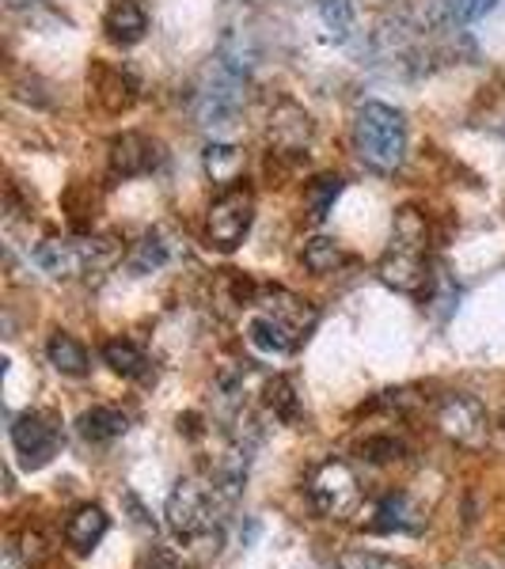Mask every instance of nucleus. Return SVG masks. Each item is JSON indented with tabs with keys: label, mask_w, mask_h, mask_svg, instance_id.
<instances>
[{
	"label": "nucleus",
	"mask_w": 505,
	"mask_h": 569,
	"mask_svg": "<svg viewBox=\"0 0 505 569\" xmlns=\"http://www.w3.org/2000/svg\"><path fill=\"white\" fill-rule=\"evenodd\" d=\"M243 99H248V61L232 58L228 50H220L213 58V65L205 68L202 84L194 96V122L205 134H228L240 122Z\"/></svg>",
	"instance_id": "f257e3e1"
},
{
	"label": "nucleus",
	"mask_w": 505,
	"mask_h": 569,
	"mask_svg": "<svg viewBox=\"0 0 505 569\" xmlns=\"http://www.w3.org/2000/svg\"><path fill=\"white\" fill-rule=\"evenodd\" d=\"M354 149L373 172H400L407 160V118L388 103H362L354 114Z\"/></svg>",
	"instance_id": "f03ea898"
},
{
	"label": "nucleus",
	"mask_w": 505,
	"mask_h": 569,
	"mask_svg": "<svg viewBox=\"0 0 505 569\" xmlns=\"http://www.w3.org/2000/svg\"><path fill=\"white\" fill-rule=\"evenodd\" d=\"M426 220L418 210H400L392 232V248L380 258V281L400 292H422L426 289Z\"/></svg>",
	"instance_id": "7ed1b4c3"
},
{
	"label": "nucleus",
	"mask_w": 505,
	"mask_h": 569,
	"mask_svg": "<svg viewBox=\"0 0 505 569\" xmlns=\"http://www.w3.org/2000/svg\"><path fill=\"white\" fill-rule=\"evenodd\" d=\"M270 304L274 307H263V312H255L248 319V342L255 345L258 353H266V357H286V353H293L296 342L308 334L312 312L304 315L301 300L286 296V292H278Z\"/></svg>",
	"instance_id": "20e7f679"
},
{
	"label": "nucleus",
	"mask_w": 505,
	"mask_h": 569,
	"mask_svg": "<svg viewBox=\"0 0 505 569\" xmlns=\"http://www.w3.org/2000/svg\"><path fill=\"white\" fill-rule=\"evenodd\" d=\"M308 497L324 517L342 520L350 513H357L362 505V479L354 475V467L342 459H327L312 471L308 479Z\"/></svg>",
	"instance_id": "39448f33"
},
{
	"label": "nucleus",
	"mask_w": 505,
	"mask_h": 569,
	"mask_svg": "<svg viewBox=\"0 0 505 569\" xmlns=\"http://www.w3.org/2000/svg\"><path fill=\"white\" fill-rule=\"evenodd\" d=\"M255 220V198L243 187H228L205 213V236L217 251H236L251 232Z\"/></svg>",
	"instance_id": "423d86ee"
},
{
	"label": "nucleus",
	"mask_w": 505,
	"mask_h": 569,
	"mask_svg": "<svg viewBox=\"0 0 505 569\" xmlns=\"http://www.w3.org/2000/svg\"><path fill=\"white\" fill-rule=\"evenodd\" d=\"M433 421L438 429L460 448H483L487 437H491V421H487V410L476 395H464V391H453L438 403L433 410Z\"/></svg>",
	"instance_id": "0eeeda50"
},
{
	"label": "nucleus",
	"mask_w": 505,
	"mask_h": 569,
	"mask_svg": "<svg viewBox=\"0 0 505 569\" xmlns=\"http://www.w3.org/2000/svg\"><path fill=\"white\" fill-rule=\"evenodd\" d=\"M213 502H217V490L198 479H182L172 490V497H167V524H172V532L182 535V540H194V535L210 532Z\"/></svg>",
	"instance_id": "6e6552de"
},
{
	"label": "nucleus",
	"mask_w": 505,
	"mask_h": 569,
	"mask_svg": "<svg viewBox=\"0 0 505 569\" xmlns=\"http://www.w3.org/2000/svg\"><path fill=\"white\" fill-rule=\"evenodd\" d=\"M106 258H111V251H103L99 240H46L35 251V263L50 278H80V274L99 270Z\"/></svg>",
	"instance_id": "1a4fd4ad"
},
{
	"label": "nucleus",
	"mask_w": 505,
	"mask_h": 569,
	"mask_svg": "<svg viewBox=\"0 0 505 569\" xmlns=\"http://www.w3.org/2000/svg\"><path fill=\"white\" fill-rule=\"evenodd\" d=\"M12 444H15V456L27 471H38L46 467L53 456H58V444H61V429L50 414L42 410H27L12 421Z\"/></svg>",
	"instance_id": "9d476101"
},
{
	"label": "nucleus",
	"mask_w": 505,
	"mask_h": 569,
	"mask_svg": "<svg viewBox=\"0 0 505 569\" xmlns=\"http://www.w3.org/2000/svg\"><path fill=\"white\" fill-rule=\"evenodd\" d=\"M106 164H111L114 179H137V175L152 172L160 164V144L141 134H122L106 149Z\"/></svg>",
	"instance_id": "9b49d317"
},
{
	"label": "nucleus",
	"mask_w": 505,
	"mask_h": 569,
	"mask_svg": "<svg viewBox=\"0 0 505 569\" xmlns=\"http://www.w3.org/2000/svg\"><path fill=\"white\" fill-rule=\"evenodd\" d=\"M103 30L114 46H137L149 30V15L137 0H111L103 15Z\"/></svg>",
	"instance_id": "f8f14e48"
},
{
	"label": "nucleus",
	"mask_w": 505,
	"mask_h": 569,
	"mask_svg": "<svg viewBox=\"0 0 505 569\" xmlns=\"http://www.w3.org/2000/svg\"><path fill=\"white\" fill-rule=\"evenodd\" d=\"M312 118L293 103H281L278 111L270 114V141L278 144L281 152H301L308 149L312 141Z\"/></svg>",
	"instance_id": "ddd939ff"
},
{
	"label": "nucleus",
	"mask_w": 505,
	"mask_h": 569,
	"mask_svg": "<svg viewBox=\"0 0 505 569\" xmlns=\"http://www.w3.org/2000/svg\"><path fill=\"white\" fill-rule=\"evenodd\" d=\"M426 524V513L411 502L407 494H388L373 509V528L377 532H418Z\"/></svg>",
	"instance_id": "4468645a"
},
{
	"label": "nucleus",
	"mask_w": 505,
	"mask_h": 569,
	"mask_svg": "<svg viewBox=\"0 0 505 569\" xmlns=\"http://www.w3.org/2000/svg\"><path fill=\"white\" fill-rule=\"evenodd\" d=\"M96 99L106 106V111H129L137 99V80L129 68H111V65H99L96 68Z\"/></svg>",
	"instance_id": "2eb2a0df"
},
{
	"label": "nucleus",
	"mask_w": 505,
	"mask_h": 569,
	"mask_svg": "<svg viewBox=\"0 0 505 569\" xmlns=\"http://www.w3.org/2000/svg\"><path fill=\"white\" fill-rule=\"evenodd\" d=\"M106 528H111V520H106V513L99 509V505H80V509L65 520V540H68V547L73 551L88 555L91 547H99V540L106 535Z\"/></svg>",
	"instance_id": "dca6fc26"
},
{
	"label": "nucleus",
	"mask_w": 505,
	"mask_h": 569,
	"mask_svg": "<svg viewBox=\"0 0 505 569\" xmlns=\"http://www.w3.org/2000/svg\"><path fill=\"white\" fill-rule=\"evenodd\" d=\"M76 429H80L84 441H114L129 429V418L118 410V406H91L76 418Z\"/></svg>",
	"instance_id": "f3484780"
},
{
	"label": "nucleus",
	"mask_w": 505,
	"mask_h": 569,
	"mask_svg": "<svg viewBox=\"0 0 505 569\" xmlns=\"http://www.w3.org/2000/svg\"><path fill=\"white\" fill-rule=\"evenodd\" d=\"M243 164H248V156H243L240 144L213 141L210 149H205V175H210L217 187H232L243 175Z\"/></svg>",
	"instance_id": "a211bd4d"
},
{
	"label": "nucleus",
	"mask_w": 505,
	"mask_h": 569,
	"mask_svg": "<svg viewBox=\"0 0 505 569\" xmlns=\"http://www.w3.org/2000/svg\"><path fill=\"white\" fill-rule=\"evenodd\" d=\"M46 357H50V365L58 368L61 376H84L88 372V350H84L73 334H65V330L50 334V342H46Z\"/></svg>",
	"instance_id": "6ab92c4d"
},
{
	"label": "nucleus",
	"mask_w": 505,
	"mask_h": 569,
	"mask_svg": "<svg viewBox=\"0 0 505 569\" xmlns=\"http://www.w3.org/2000/svg\"><path fill=\"white\" fill-rule=\"evenodd\" d=\"M103 361L118 376H126V380H137V376L149 372V357H144L141 345L129 342V338H111V342L103 345Z\"/></svg>",
	"instance_id": "aec40b11"
},
{
	"label": "nucleus",
	"mask_w": 505,
	"mask_h": 569,
	"mask_svg": "<svg viewBox=\"0 0 505 569\" xmlns=\"http://www.w3.org/2000/svg\"><path fill=\"white\" fill-rule=\"evenodd\" d=\"M339 194H342L339 175H316V179L304 187V210H308V217L316 220V225H324V220L331 217Z\"/></svg>",
	"instance_id": "412c9836"
},
{
	"label": "nucleus",
	"mask_w": 505,
	"mask_h": 569,
	"mask_svg": "<svg viewBox=\"0 0 505 569\" xmlns=\"http://www.w3.org/2000/svg\"><path fill=\"white\" fill-rule=\"evenodd\" d=\"M319 20L334 42H346L357 30V0H319Z\"/></svg>",
	"instance_id": "4be33fe9"
},
{
	"label": "nucleus",
	"mask_w": 505,
	"mask_h": 569,
	"mask_svg": "<svg viewBox=\"0 0 505 569\" xmlns=\"http://www.w3.org/2000/svg\"><path fill=\"white\" fill-rule=\"evenodd\" d=\"M498 0H438L433 4V20L445 23V27H464V23L483 20Z\"/></svg>",
	"instance_id": "5701e85b"
},
{
	"label": "nucleus",
	"mask_w": 505,
	"mask_h": 569,
	"mask_svg": "<svg viewBox=\"0 0 505 569\" xmlns=\"http://www.w3.org/2000/svg\"><path fill=\"white\" fill-rule=\"evenodd\" d=\"M167 263V243L160 240V236H144L141 243H137L134 251H129L126 266L134 278H144V274H156L160 266Z\"/></svg>",
	"instance_id": "b1692460"
},
{
	"label": "nucleus",
	"mask_w": 505,
	"mask_h": 569,
	"mask_svg": "<svg viewBox=\"0 0 505 569\" xmlns=\"http://www.w3.org/2000/svg\"><path fill=\"white\" fill-rule=\"evenodd\" d=\"M304 266H308L312 274H331L334 266L342 263V251L339 243L331 240V236H316V240L304 243Z\"/></svg>",
	"instance_id": "393cba45"
},
{
	"label": "nucleus",
	"mask_w": 505,
	"mask_h": 569,
	"mask_svg": "<svg viewBox=\"0 0 505 569\" xmlns=\"http://www.w3.org/2000/svg\"><path fill=\"white\" fill-rule=\"evenodd\" d=\"M339 569H411L400 558H388V555H373V551H346L339 558Z\"/></svg>",
	"instance_id": "a878e982"
},
{
	"label": "nucleus",
	"mask_w": 505,
	"mask_h": 569,
	"mask_svg": "<svg viewBox=\"0 0 505 569\" xmlns=\"http://www.w3.org/2000/svg\"><path fill=\"white\" fill-rule=\"evenodd\" d=\"M35 4H42V0H4L8 12H30Z\"/></svg>",
	"instance_id": "bb28decb"
},
{
	"label": "nucleus",
	"mask_w": 505,
	"mask_h": 569,
	"mask_svg": "<svg viewBox=\"0 0 505 569\" xmlns=\"http://www.w3.org/2000/svg\"><path fill=\"white\" fill-rule=\"evenodd\" d=\"M456 569H494L491 562H479V558H468V562H460Z\"/></svg>",
	"instance_id": "cd10ccee"
}]
</instances>
